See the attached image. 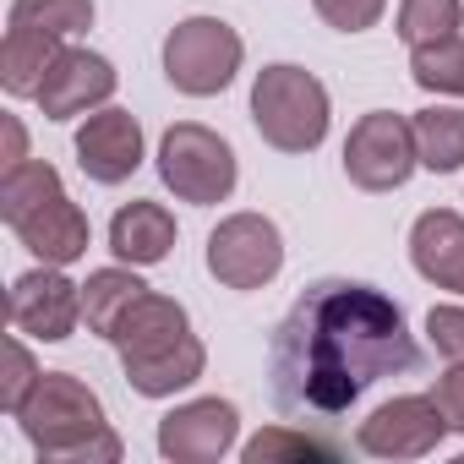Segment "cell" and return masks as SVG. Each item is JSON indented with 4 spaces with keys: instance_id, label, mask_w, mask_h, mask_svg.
<instances>
[{
    "instance_id": "1",
    "label": "cell",
    "mask_w": 464,
    "mask_h": 464,
    "mask_svg": "<svg viewBox=\"0 0 464 464\" xmlns=\"http://www.w3.org/2000/svg\"><path fill=\"white\" fill-rule=\"evenodd\" d=\"M420 366V344L393 295L361 279H317L268 339L274 404L290 420H339L382 377Z\"/></svg>"
},
{
    "instance_id": "2",
    "label": "cell",
    "mask_w": 464,
    "mask_h": 464,
    "mask_svg": "<svg viewBox=\"0 0 464 464\" xmlns=\"http://www.w3.org/2000/svg\"><path fill=\"white\" fill-rule=\"evenodd\" d=\"M17 426L50 464H115L126 453L104 420L99 393L72 372H44L28 404L17 410Z\"/></svg>"
},
{
    "instance_id": "3",
    "label": "cell",
    "mask_w": 464,
    "mask_h": 464,
    "mask_svg": "<svg viewBox=\"0 0 464 464\" xmlns=\"http://www.w3.org/2000/svg\"><path fill=\"white\" fill-rule=\"evenodd\" d=\"M328 121H334L328 88L306 66L274 61V66L257 72V82H252V126H257V137L268 148H279V153H317L323 137H328Z\"/></svg>"
},
{
    "instance_id": "4",
    "label": "cell",
    "mask_w": 464,
    "mask_h": 464,
    "mask_svg": "<svg viewBox=\"0 0 464 464\" xmlns=\"http://www.w3.org/2000/svg\"><path fill=\"white\" fill-rule=\"evenodd\" d=\"M159 180L175 191V202L213 208V202H229L241 164H236V148L202 121H175L159 137Z\"/></svg>"
},
{
    "instance_id": "5",
    "label": "cell",
    "mask_w": 464,
    "mask_h": 464,
    "mask_svg": "<svg viewBox=\"0 0 464 464\" xmlns=\"http://www.w3.org/2000/svg\"><path fill=\"white\" fill-rule=\"evenodd\" d=\"M241 61H246V44L224 17H186V23H175L164 34V77L186 99L224 93L236 82Z\"/></svg>"
},
{
    "instance_id": "6",
    "label": "cell",
    "mask_w": 464,
    "mask_h": 464,
    "mask_svg": "<svg viewBox=\"0 0 464 464\" xmlns=\"http://www.w3.org/2000/svg\"><path fill=\"white\" fill-rule=\"evenodd\" d=\"M285 268V236L268 213H229L208 236V274L224 290H263Z\"/></svg>"
},
{
    "instance_id": "7",
    "label": "cell",
    "mask_w": 464,
    "mask_h": 464,
    "mask_svg": "<svg viewBox=\"0 0 464 464\" xmlns=\"http://www.w3.org/2000/svg\"><path fill=\"white\" fill-rule=\"evenodd\" d=\"M420 169L415 153V126L393 110H372L350 126L344 137V175L361 191H399Z\"/></svg>"
},
{
    "instance_id": "8",
    "label": "cell",
    "mask_w": 464,
    "mask_h": 464,
    "mask_svg": "<svg viewBox=\"0 0 464 464\" xmlns=\"http://www.w3.org/2000/svg\"><path fill=\"white\" fill-rule=\"evenodd\" d=\"M442 437H448V420L431 404V393H399L355 426V448L366 459H426L442 448Z\"/></svg>"
},
{
    "instance_id": "9",
    "label": "cell",
    "mask_w": 464,
    "mask_h": 464,
    "mask_svg": "<svg viewBox=\"0 0 464 464\" xmlns=\"http://www.w3.org/2000/svg\"><path fill=\"white\" fill-rule=\"evenodd\" d=\"M77 323H82V285H72L66 268L39 263L34 274L12 279V328L23 339L61 344L77 334Z\"/></svg>"
},
{
    "instance_id": "10",
    "label": "cell",
    "mask_w": 464,
    "mask_h": 464,
    "mask_svg": "<svg viewBox=\"0 0 464 464\" xmlns=\"http://www.w3.org/2000/svg\"><path fill=\"white\" fill-rule=\"evenodd\" d=\"M236 437H241V410L229 399H191L159 420V453L175 464H213L236 448Z\"/></svg>"
},
{
    "instance_id": "11",
    "label": "cell",
    "mask_w": 464,
    "mask_h": 464,
    "mask_svg": "<svg viewBox=\"0 0 464 464\" xmlns=\"http://www.w3.org/2000/svg\"><path fill=\"white\" fill-rule=\"evenodd\" d=\"M115 66L104 61V55H93V50H82V44H66L61 55H55V66H50V77H44V88H39V110H44V121H77V115H93V110H104L110 99H115Z\"/></svg>"
},
{
    "instance_id": "12",
    "label": "cell",
    "mask_w": 464,
    "mask_h": 464,
    "mask_svg": "<svg viewBox=\"0 0 464 464\" xmlns=\"http://www.w3.org/2000/svg\"><path fill=\"white\" fill-rule=\"evenodd\" d=\"M72 148H77V164H82V175L93 186H121L142 164V121L131 110L104 104V110H93L77 126V142Z\"/></svg>"
},
{
    "instance_id": "13",
    "label": "cell",
    "mask_w": 464,
    "mask_h": 464,
    "mask_svg": "<svg viewBox=\"0 0 464 464\" xmlns=\"http://www.w3.org/2000/svg\"><path fill=\"white\" fill-rule=\"evenodd\" d=\"M12 236L50 268H72L77 257H88V241H93V224L88 213L66 197V186H55L39 208L17 213L12 218Z\"/></svg>"
},
{
    "instance_id": "14",
    "label": "cell",
    "mask_w": 464,
    "mask_h": 464,
    "mask_svg": "<svg viewBox=\"0 0 464 464\" xmlns=\"http://www.w3.org/2000/svg\"><path fill=\"white\" fill-rule=\"evenodd\" d=\"M410 263L426 285L464 295V213L453 208H426L410 224Z\"/></svg>"
},
{
    "instance_id": "15",
    "label": "cell",
    "mask_w": 464,
    "mask_h": 464,
    "mask_svg": "<svg viewBox=\"0 0 464 464\" xmlns=\"http://www.w3.org/2000/svg\"><path fill=\"white\" fill-rule=\"evenodd\" d=\"M110 252H115L121 263H131V268L164 263V257L175 252V213H169L164 202H148V197L126 202V208L110 218Z\"/></svg>"
},
{
    "instance_id": "16",
    "label": "cell",
    "mask_w": 464,
    "mask_h": 464,
    "mask_svg": "<svg viewBox=\"0 0 464 464\" xmlns=\"http://www.w3.org/2000/svg\"><path fill=\"white\" fill-rule=\"evenodd\" d=\"M121 372H126L131 393H142V399H175L180 388H191V382L208 372V350H202L197 334H186V339H175V344H159V350H148V355L121 361Z\"/></svg>"
},
{
    "instance_id": "17",
    "label": "cell",
    "mask_w": 464,
    "mask_h": 464,
    "mask_svg": "<svg viewBox=\"0 0 464 464\" xmlns=\"http://www.w3.org/2000/svg\"><path fill=\"white\" fill-rule=\"evenodd\" d=\"M191 334V317H186V306L180 301H169V295H137L126 312H121V323L110 328V344H115V355L121 361H131V355H148V350H159V344H175V339H186Z\"/></svg>"
},
{
    "instance_id": "18",
    "label": "cell",
    "mask_w": 464,
    "mask_h": 464,
    "mask_svg": "<svg viewBox=\"0 0 464 464\" xmlns=\"http://www.w3.org/2000/svg\"><path fill=\"white\" fill-rule=\"evenodd\" d=\"M66 50V39L55 34H39V28H6V44H0V88H6L12 99H39L55 55Z\"/></svg>"
},
{
    "instance_id": "19",
    "label": "cell",
    "mask_w": 464,
    "mask_h": 464,
    "mask_svg": "<svg viewBox=\"0 0 464 464\" xmlns=\"http://www.w3.org/2000/svg\"><path fill=\"white\" fill-rule=\"evenodd\" d=\"M410 126H415L420 169H431V175H453V169H464V110H453V104H431V110H420Z\"/></svg>"
},
{
    "instance_id": "20",
    "label": "cell",
    "mask_w": 464,
    "mask_h": 464,
    "mask_svg": "<svg viewBox=\"0 0 464 464\" xmlns=\"http://www.w3.org/2000/svg\"><path fill=\"white\" fill-rule=\"evenodd\" d=\"M137 295H148V285L131 268H99V274H88V285H82V323H88V334L110 339V328L121 323V312Z\"/></svg>"
},
{
    "instance_id": "21",
    "label": "cell",
    "mask_w": 464,
    "mask_h": 464,
    "mask_svg": "<svg viewBox=\"0 0 464 464\" xmlns=\"http://www.w3.org/2000/svg\"><path fill=\"white\" fill-rule=\"evenodd\" d=\"M241 459L246 464H279V459H312V464H334V459H344V448L339 442H328V437H312V431H301V426H268V431H257L246 448H241Z\"/></svg>"
},
{
    "instance_id": "22",
    "label": "cell",
    "mask_w": 464,
    "mask_h": 464,
    "mask_svg": "<svg viewBox=\"0 0 464 464\" xmlns=\"http://www.w3.org/2000/svg\"><path fill=\"white\" fill-rule=\"evenodd\" d=\"M459 28H464V6H459V0H399V39L410 50L459 39Z\"/></svg>"
},
{
    "instance_id": "23",
    "label": "cell",
    "mask_w": 464,
    "mask_h": 464,
    "mask_svg": "<svg viewBox=\"0 0 464 464\" xmlns=\"http://www.w3.org/2000/svg\"><path fill=\"white\" fill-rule=\"evenodd\" d=\"M17 28H39L55 39H77L93 28V0H12V17Z\"/></svg>"
},
{
    "instance_id": "24",
    "label": "cell",
    "mask_w": 464,
    "mask_h": 464,
    "mask_svg": "<svg viewBox=\"0 0 464 464\" xmlns=\"http://www.w3.org/2000/svg\"><path fill=\"white\" fill-rule=\"evenodd\" d=\"M410 77L426 93H448L464 99V39H442L426 50H410Z\"/></svg>"
},
{
    "instance_id": "25",
    "label": "cell",
    "mask_w": 464,
    "mask_h": 464,
    "mask_svg": "<svg viewBox=\"0 0 464 464\" xmlns=\"http://www.w3.org/2000/svg\"><path fill=\"white\" fill-rule=\"evenodd\" d=\"M39 377H44V366L34 361V350L23 344V334H12L6 339V366H0V410H6L12 420L28 404V393L39 388Z\"/></svg>"
},
{
    "instance_id": "26",
    "label": "cell",
    "mask_w": 464,
    "mask_h": 464,
    "mask_svg": "<svg viewBox=\"0 0 464 464\" xmlns=\"http://www.w3.org/2000/svg\"><path fill=\"white\" fill-rule=\"evenodd\" d=\"M317 17L334 28V34H366L377 28V17L388 12V0H312Z\"/></svg>"
},
{
    "instance_id": "27",
    "label": "cell",
    "mask_w": 464,
    "mask_h": 464,
    "mask_svg": "<svg viewBox=\"0 0 464 464\" xmlns=\"http://www.w3.org/2000/svg\"><path fill=\"white\" fill-rule=\"evenodd\" d=\"M426 334H431L442 361H464V306H431L426 312Z\"/></svg>"
},
{
    "instance_id": "28",
    "label": "cell",
    "mask_w": 464,
    "mask_h": 464,
    "mask_svg": "<svg viewBox=\"0 0 464 464\" xmlns=\"http://www.w3.org/2000/svg\"><path fill=\"white\" fill-rule=\"evenodd\" d=\"M431 404L442 410L448 431H464V361H448V372L431 382Z\"/></svg>"
},
{
    "instance_id": "29",
    "label": "cell",
    "mask_w": 464,
    "mask_h": 464,
    "mask_svg": "<svg viewBox=\"0 0 464 464\" xmlns=\"http://www.w3.org/2000/svg\"><path fill=\"white\" fill-rule=\"evenodd\" d=\"M28 159V131H23V121L17 115H6V169L12 164H23Z\"/></svg>"
}]
</instances>
